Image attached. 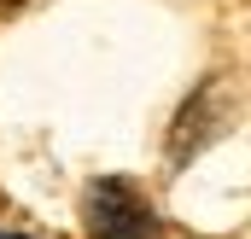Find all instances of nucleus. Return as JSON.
Segmentation results:
<instances>
[{"mask_svg": "<svg viewBox=\"0 0 251 239\" xmlns=\"http://www.w3.org/2000/svg\"><path fill=\"white\" fill-rule=\"evenodd\" d=\"M0 239H29V234H6V228H0Z\"/></svg>", "mask_w": 251, "mask_h": 239, "instance_id": "obj_3", "label": "nucleus"}, {"mask_svg": "<svg viewBox=\"0 0 251 239\" xmlns=\"http://www.w3.org/2000/svg\"><path fill=\"white\" fill-rule=\"evenodd\" d=\"M82 222L94 239H164L158 228V210L117 175H100L82 198Z\"/></svg>", "mask_w": 251, "mask_h": 239, "instance_id": "obj_1", "label": "nucleus"}, {"mask_svg": "<svg viewBox=\"0 0 251 239\" xmlns=\"http://www.w3.org/2000/svg\"><path fill=\"white\" fill-rule=\"evenodd\" d=\"M222 122H228V99H222V88H216V82L193 88L187 105H181V117H176V128H170V164L199 158V152L222 134Z\"/></svg>", "mask_w": 251, "mask_h": 239, "instance_id": "obj_2", "label": "nucleus"}]
</instances>
